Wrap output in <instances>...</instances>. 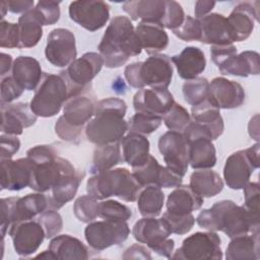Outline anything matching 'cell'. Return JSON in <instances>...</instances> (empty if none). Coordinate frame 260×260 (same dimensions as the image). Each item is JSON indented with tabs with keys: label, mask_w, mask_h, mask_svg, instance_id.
<instances>
[{
	"label": "cell",
	"mask_w": 260,
	"mask_h": 260,
	"mask_svg": "<svg viewBox=\"0 0 260 260\" xmlns=\"http://www.w3.org/2000/svg\"><path fill=\"white\" fill-rule=\"evenodd\" d=\"M164 167L160 166L157 159L149 155L148 159L140 167L132 168V175L138 182L141 187H145L148 185L159 186L161 174Z\"/></svg>",
	"instance_id": "60d3db41"
},
{
	"label": "cell",
	"mask_w": 260,
	"mask_h": 260,
	"mask_svg": "<svg viewBox=\"0 0 260 260\" xmlns=\"http://www.w3.org/2000/svg\"><path fill=\"white\" fill-rule=\"evenodd\" d=\"M90 89L69 98L63 106V117L73 127L83 129V126L93 117L96 102L89 93Z\"/></svg>",
	"instance_id": "7402d4cb"
},
{
	"label": "cell",
	"mask_w": 260,
	"mask_h": 260,
	"mask_svg": "<svg viewBox=\"0 0 260 260\" xmlns=\"http://www.w3.org/2000/svg\"><path fill=\"white\" fill-rule=\"evenodd\" d=\"M1 132L8 135H21L25 128L32 126L38 116L27 103L1 104Z\"/></svg>",
	"instance_id": "d6986e66"
},
{
	"label": "cell",
	"mask_w": 260,
	"mask_h": 260,
	"mask_svg": "<svg viewBox=\"0 0 260 260\" xmlns=\"http://www.w3.org/2000/svg\"><path fill=\"white\" fill-rule=\"evenodd\" d=\"M8 11L12 13H24L32 9L35 2L34 0H8L6 1Z\"/></svg>",
	"instance_id": "6125c7cd"
},
{
	"label": "cell",
	"mask_w": 260,
	"mask_h": 260,
	"mask_svg": "<svg viewBox=\"0 0 260 260\" xmlns=\"http://www.w3.org/2000/svg\"><path fill=\"white\" fill-rule=\"evenodd\" d=\"M12 65H13L12 57L9 54H6V53L2 52L0 54V67H1L0 75H1V78L5 77V75L8 74V72L12 69Z\"/></svg>",
	"instance_id": "e7e4bbea"
},
{
	"label": "cell",
	"mask_w": 260,
	"mask_h": 260,
	"mask_svg": "<svg viewBox=\"0 0 260 260\" xmlns=\"http://www.w3.org/2000/svg\"><path fill=\"white\" fill-rule=\"evenodd\" d=\"M259 166V143L232 153L226 158L223 168L225 184L233 190L243 189Z\"/></svg>",
	"instance_id": "9c48e42d"
},
{
	"label": "cell",
	"mask_w": 260,
	"mask_h": 260,
	"mask_svg": "<svg viewBox=\"0 0 260 260\" xmlns=\"http://www.w3.org/2000/svg\"><path fill=\"white\" fill-rule=\"evenodd\" d=\"M76 171L77 170L68 159L61 156L34 162L31 180L28 187L36 192H48L64 175Z\"/></svg>",
	"instance_id": "7c38bea8"
},
{
	"label": "cell",
	"mask_w": 260,
	"mask_h": 260,
	"mask_svg": "<svg viewBox=\"0 0 260 260\" xmlns=\"http://www.w3.org/2000/svg\"><path fill=\"white\" fill-rule=\"evenodd\" d=\"M98 199L88 194L78 197L73 204L75 217L85 223L93 221L98 217Z\"/></svg>",
	"instance_id": "f6af8a7d"
},
{
	"label": "cell",
	"mask_w": 260,
	"mask_h": 260,
	"mask_svg": "<svg viewBox=\"0 0 260 260\" xmlns=\"http://www.w3.org/2000/svg\"><path fill=\"white\" fill-rule=\"evenodd\" d=\"M157 145L167 167L184 177L189 167V144L183 133L170 130L159 137Z\"/></svg>",
	"instance_id": "4fadbf2b"
},
{
	"label": "cell",
	"mask_w": 260,
	"mask_h": 260,
	"mask_svg": "<svg viewBox=\"0 0 260 260\" xmlns=\"http://www.w3.org/2000/svg\"><path fill=\"white\" fill-rule=\"evenodd\" d=\"M162 118L146 113L136 112L128 121V131L132 133H138L141 135H148L156 131L161 125Z\"/></svg>",
	"instance_id": "b9f144b4"
},
{
	"label": "cell",
	"mask_w": 260,
	"mask_h": 260,
	"mask_svg": "<svg viewBox=\"0 0 260 260\" xmlns=\"http://www.w3.org/2000/svg\"><path fill=\"white\" fill-rule=\"evenodd\" d=\"M0 158L3 159H11V157L19 150L20 141L14 135H8L2 133L0 137Z\"/></svg>",
	"instance_id": "680465c9"
},
{
	"label": "cell",
	"mask_w": 260,
	"mask_h": 260,
	"mask_svg": "<svg viewBox=\"0 0 260 260\" xmlns=\"http://www.w3.org/2000/svg\"><path fill=\"white\" fill-rule=\"evenodd\" d=\"M132 235L137 242L146 244L148 248H151L168 239L172 232L169 223L162 216L160 218L143 217L135 222Z\"/></svg>",
	"instance_id": "cb8c5ba5"
},
{
	"label": "cell",
	"mask_w": 260,
	"mask_h": 260,
	"mask_svg": "<svg viewBox=\"0 0 260 260\" xmlns=\"http://www.w3.org/2000/svg\"><path fill=\"white\" fill-rule=\"evenodd\" d=\"M185 13L181 6L176 1H166V12L161 22V25L168 29L178 28L184 21Z\"/></svg>",
	"instance_id": "816d5d0a"
},
{
	"label": "cell",
	"mask_w": 260,
	"mask_h": 260,
	"mask_svg": "<svg viewBox=\"0 0 260 260\" xmlns=\"http://www.w3.org/2000/svg\"><path fill=\"white\" fill-rule=\"evenodd\" d=\"M44 25L55 24L60 18V2L51 0L39 1L35 7Z\"/></svg>",
	"instance_id": "f907efd6"
},
{
	"label": "cell",
	"mask_w": 260,
	"mask_h": 260,
	"mask_svg": "<svg viewBox=\"0 0 260 260\" xmlns=\"http://www.w3.org/2000/svg\"><path fill=\"white\" fill-rule=\"evenodd\" d=\"M245 203L244 207L255 217L259 218V184L258 182H249L244 188Z\"/></svg>",
	"instance_id": "db71d44e"
},
{
	"label": "cell",
	"mask_w": 260,
	"mask_h": 260,
	"mask_svg": "<svg viewBox=\"0 0 260 260\" xmlns=\"http://www.w3.org/2000/svg\"><path fill=\"white\" fill-rule=\"evenodd\" d=\"M103 66L104 59L100 53L87 52L61 71L60 75L67 84L69 98L90 89L91 80L99 74Z\"/></svg>",
	"instance_id": "ba28073f"
},
{
	"label": "cell",
	"mask_w": 260,
	"mask_h": 260,
	"mask_svg": "<svg viewBox=\"0 0 260 260\" xmlns=\"http://www.w3.org/2000/svg\"><path fill=\"white\" fill-rule=\"evenodd\" d=\"M0 47L8 49L19 48V28L17 23L1 20Z\"/></svg>",
	"instance_id": "f5cc1de1"
},
{
	"label": "cell",
	"mask_w": 260,
	"mask_h": 260,
	"mask_svg": "<svg viewBox=\"0 0 260 260\" xmlns=\"http://www.w3.org/2000/svg\"><path fill=\"white\" fill-rule=\"evenodd\" d=\"M218 69L224 75L241 77L258 75L260 72L259 54L255 51H244L235 55Z\"/></svg>",
	"instance_id": "836d02e7"
},
{
	"label": "cell",
	"mask_w": 260,
	"mask_h": 260,
	"mask_svg": "<svg viewBox=\"0 0 260 260\" xmlns=\"http://www.w3.org/2000/svg\"><path fill=\"white\" fill-rule=\"evenodd\" d=\"M162 217L169 223L172 234L176 235H185L189 233L195 223V217L193 216L192 213L178 215L166 211L162 214Z\"/></svg>",
	"instance_id": "681fc988"
},
{
	"label": "cell",
	"mask_w": 260,
	"mask_h": 260,
	"mask_svg": "<svg viewBox=\"0 0 260 260\" xmlns=\"http://www.w3.org/2000/svg\"><path fill=\"white\" fill-rule=\"evenodd\" d=\"M171 61L177 68L178 75L185 80L198 77L206 68V59L203 51L198 47L189 46L171 57Z\"/></svg>",
	"instance_id": "d4e9b609"
},
{
	"label": "cell",
	"mask_w": 260,
	"mask_h": 260,
	"mask_svg": "<svg viewBox=\"0 0 260 260\" xmlns=\"http://www.w3.org/2000/svg\"><path fill=\"white\" fill-rule=\"evenodd\" d=\"M129 235V225L122 220L91 221L84 229V238L87 244L96 251L120 245L128 239Z\"/></svg>",
	"instance_id": "8fae6325"
},
{
	"label": "cell",
	"mask_w": 260,
	"mask_h": 260,
	"mask_svg": "<svg viewBox=\"0 0 260 260\" xmlns=\"http://www.w3.org/2000/svg\"><path fill=\"white\" fill-rule=\"evenodd\" d=\"M124 77L133 88H168L173 78L171 58L158 53L149 56L145 61L133 62L125 67Z\"/></svg>",
	"instance_id": "5b68a950"
},
{
	"label": "cell",
	"mask_w": 260,
	"mask_h": 260,
	"mask_svg": "<svg viewBox=\"0 0 260 260\" xmlns=\"http://www.w3.org/2000/svg\"><path fill=\"white\" fill-rule=\"evenodd\" d=\"M69 17L89 31L103 28L110 18V6L105 1H73L68 8Z\"/></svg>",
	"instance_id": "9a60e30c"
},
{
	"label": "cell",
	"mask_w": 260,
	"mask_h": 260,
	"mask_svg": "<svg viewBox=\"0 0 260 260\" xmlns=\"http://www.w3.org/2000/svg\"><path fill=\"white\" fill-rule=\"evenodd\" d=\"M191 117L193 121L203 124L210 130L213 140L223 133L224 124L220 110L209 103L207 99L196 106H192Z\"/></svg>",
	"instance_id": "74e56055"
},
{
	"label": "cell",
	"mask_w": 260,
	"mask_h": 260,
	"mask_svg": "<svg viewBox=\"0 0 260 260\" xmlns=\"http://www.w3.org/2000/svg\"><path fill=\"white\" fill-rule=\"evenodd\" d=\"M68 87L59 74L44 73L29 106L38 117L49 118L57 115L68 100Z\"/></svg>",
	"instance_id": "8992f818"
},
{
	"label": "cell",
	"mask_w": 260,
	"mask_h": 260,
	"mask_svg": "<svg viewBox=\"0 0 260 260\" xmlns=\"http://www.w3.org/2000/svg\"><path fill=\"white\" fill-rule=\"evenodd\" d=\"M231 26L234 42L247 40L259 21V2H240L226 17Z\"/></svg>",
	"instance_id": "ffe728a7"
},
{
	"label": "cell",
	"mask_w": 260,
	"mask_h": 260,
	"mask_svg": "<svg viewBox=\"0 0 260 260\" xmlns=\"http://www.w3.org/2000/svg\"><path fill=\"white\" fill-rule=\"evenodd\" d=\"M23 92V89L16 83L11 75L1 79V104H10Z\"/></svg>",
	"instance_id": "9f6ffc18"
},
{
	"label": "cell",
	"mask_w": 260,
	"mask_h": 260,
	"mask_svg": "<svg viewBox=\"0 0 260 260\" xmlns=\"http://www.w3.org/2000/svg\"><path fill=\"white\" fill-rule=\"evenodd\" d=\"M37 220L42 224L46 234V239L56 237L63 228L62 217L57 210L54 209L45 210L38 216Z\"/></svg>",
	"instance_id": "c3c4849f"
},
{
	"label": "cell",
	"mask_w": 260,
	"mask_h": 260,
	"mask_svg": "<svg viewBox=\"0 0 260 260\" xmlns=\"http://www.w3.org/2000/svg\"><path fill=\"white\" fill-rule=\"evenodd\" d=\"M136 200L138 211L143 217H155L162 209L165 194L161 188L148 185L141 188Z\"/></svg>",
	"instance_id": "ab89813d"
},
{
	"label": "cell",
	"mask_w": 260,
	"mask_h": 260,
	"mask_svg": "<svg viewBox=\"0 0 260 260\" xmlns=\"http://www.w3.org/2000/svg\"><path fill=\"white\" fill-rule=\"evenodd\" d=\"M190 114L180 104L174 103L171 109L162 116V121L171 131L181 132L190 123Z\"/></svg>",
	"instance_id": "bcb514c9"
},
{
	"label": "cell",
	"mask_w": 260,
	"mask_h": 260,
	"mask_svg": "<svg viewBox=\"0 0 260 260\" xmlns=\"http://www.w3.org/2000/svg\"><path fill=\"white\" fill-rule=\"evenodd\" d=\"M189 186L201 197L210 198L222 191L223 181L215 171L202 169L191 174Z\"/></svg>",
	"instance_id": "8d00e7d4"
},
{
	"label": "cell",
	"mask_w": 260,
	"mask_h": 260,
	"mask_svg": "<svg viewBox=\"0 0 260 260\" xmlns=\"http://www.w3.org/2000/svg\"><path fill=\"white\" fill-rule=\"evenodd\" d=\"M123 10L132 20L162 22L166 12L165 0H134L126 1L122 6Z\"/></svg>",
	"instance_id": "f546056e"
},
{
	"label": "cell",
	"mask_w": 260,
	"mask_h": 260,
	"mask_svg": "<svg viewBox=\"0 0 260 260\" xmlns=\"http://www.w3.org/2000/svg\"><path fill=\"white\" fill-rule=\"evenodd\" d=\"M77 56L75 37L67 28H54L47 38L45 57L56 67H67Z\"/></svg>",
	"instance_id": "5bb4252c"
},
{
	"label": "cell",
	"mask_w": 260,
	"mask_h": 260,
	"mask_svg": "<svg viewBox=\"0 0 260 260\" xmlns=\"http://www.w3.org/2000/svg\"><path fill=\"white\" fill-rule=\"evenodd\" d=\"M49 250L56 259H88L87 247L77 238L70 235H59L52 238Z\"/></svg>",
	"instance_id": "d6a6232c"
},
{
	"label": "cell",
	"mask_w": 260,
	"mask_h": 260,
	"mask_svg": "<svg viewBox=\"0 0 260 260\" xmlns=\"http://www.w3.org/2000/svg\"><path fill=\"white\" fill-rule=\"evenodd\" d=\"M189 165L194 170L211 169L216 164V150L212 140L199 137L188 141Z\"/></svg>",
	"instance_id": "e575fe53"
},
{
	"label": "cell",
	"mask_w": 260,
	"mask_h": 260,
	"mask_svg": "<svg viewBox=\"0 0 260 260\" xmlns=\"http://www.w3.org/2000/svg\"><path fill=\"white\" fill-rule=\"evenodd\" d=\"M123 161L121 154L120 142L96 145L93 150L92 161L89 167V172L92 175L112 170L115 166Z\"/></svg>",
	"instance_id": "f35d334b"
},
{
	"label": "cell",
	"mask_w": 260,
	"mask_h": 260,
	"mask_svg": "<svg viewBox=\"0 0 260 260\" xmlns=\"http://www.w3.org/2000/svg\"><path fill=\"white\" fill-rule=\"evenodd\" d=\"M55 132L64 141L71 142V143H78L82 133V129L71 126L65 121L64 117L61 116L56 121Z\"/></svg>",
	"instance_id": "11a10c76"
},
{
	"label": "cell",
	"mask_w": 260,
	"mask_h": 260,
	"mask_svg": "<svg viewBox=\"0 0 260 260\" xmlns=\"http://www.w3.org/2000/svg\"><path fill=\"white\" fill-rule=\"evenodd\" d=\"M127 105L119 98H108L96 102L93 117L85 126L87 140L95 145L120 142L128 131L124 117Z\"/></svg>",
	"instance_id": "3957f363"
},
{
	"label": "cell",
	"mask_w": 260,
	"mask_h": 260,
	"mask_svg": "<svg viewBox=\"0 0 260 260\" xmlns=\"http://www.w3.org/2000/svg\"><path fill=\"white\" fill-rule=\"evenodd\" d=\"M209 82L204 77H196L186 80L183 84L182 91L184 100L191 106H196L207 99Z\"/></svg>",
	"instance_id": "ee69618b"
},
{
	"label": "cell",
	"mask_w": 260,
	"mask_h": 260,
	"mask_svg": "<svg viewBox=\"0 0 260 260\" xmlns=\"http://www.w3.org/2000/svg\"><path fill=\"white\" fill-rule=\"evenodd\" d=\"M19 48H32L43 37V21L35 8L24 12L18 18Z\"/></svg>",
	"instance_id": "d590c367"
},
{
	"label": "cell",
	"mask_w": 260,
	"mask_h": 260,
	"mask_svg": "<svg viewBox=\"0 0 260 260\" xmlns=\"http://www.w3.org/2000/svg\"><path fill=\"white\" fill-rule=\"evenodd\" d=\"M48 197L44 193H31L23 197L1 199V237L4 240L12 224L34 219L47 210Z\"/></svg>",
	"instance_id": "52a82bcc"
},
{
	"label": "cell",
	"mask_w": 260,
	"mask_h": 260,
	"mask_svg": "<svg viewBox=\"0 0 260 260\" xmlns=\"http://www.w3.org/2000/svg\"><path fill=\"white\" fill-rule=\"evenodd\" d=\"M135 34L141 48L149 55L158 54L169 45L168 34L160 23L140 21L135 27Z\"/></svg>",
	"instance_id": "4316f807"
},
{
	"label": "cell",
	"mask_w": 260,
	"mask_h": 260,
	"mask_svg": "<svg viewBox=\"0 0 260 260\" xmlns=\"http://www.w3.org/2000/svg\"><path fill=\"white\" fill-rule=\"evenodd\" d=\"M8 11V7H7V3L6 1H2L1 2V20H4V17H5V14L6 12Z\"/></svg>",
	"instance_id": "003e7915"
},
{
	"label": "cell",
	"mask_w": 260,
	"mask_h": 260,
	"mask_svg": "<svg viewBox=\"0 0 260 260\" xmlns=\"http://www.w3.org/2000/svg\"><path fill=\"white\" fill-rule=\"evenodd\" d=\"M216 2L214 1H208V0H199L195 2L194 6V14L195 18L200 19L204 17L205 15L209 14L210 11L214 8Z\"/></svg>",
	"instance_id": "be15d7a7"
},
{
	"label": "cell",
	"mask_w": 260,
	"mask_h": 260,
	"mask_svg": "<svg viewBox=\"0 0 260 260\" xmlns=\"http://www.w3.org/2000/svg\"><path fill=\"white\" fill-rule=\"evenodd\" d=\"M173 34L184 42H199L201 39L200 21L190 15H185L183 23L178 28L174 29Z\"/></svg>",
	"instance_id": "7dc6e473"
},
{
	"label": "cell",
	"mask_w": 260,
	"mask_h": 260,
	"mask_svg": "<svg viewBox=\"0 0 260 260\" xmlns=\"http://www.w3.org/2000/svg\"><path fill=\"white\" fill-rule=\"evenodd\" d=\"M175 103L173 94L168 88H141L133 96L135 112L162 116Z\"/></svg>",
	"instance_id": "44dd1931"
},
{
	"label": "cell",
	"mask_w": 260,
	"mask_h": 260,
	"mask_svg": "<svg viewBox=\"0 0 260 260\" xmlns=\"http://www.w3.org/2000/svg\"><path fill=\"white\" fill-rule=\"evenodd\" d=\"M36 258H43V259H53L56 260L55 256L53 255V253L48 249L47 251H43L42 253H40L39 255L36 256Z\"/></svg>",
	"instance_id": "03108f58"
},
{
	"label": "cell",
	"mask_w": 260,
	"mask_h": 260,
	"mask_svg": "<svg viewBox=\"0 0 260 260\" xmlns=\"http://www.w3.org/2000/svg\"><path fill=\"white\" fill-rule=\"evenodd\" d=\"M207 101L214 107L220 109H236L245 102V90L243 86L224 77H215L209 82Z\"/></svg>",
	"instance_id": "e0dca14e"
},
{
	"label": "cell",
	"mask_w": 260,
	"mask_h": 260,
	"mask_svg": "<svg viewBox=\"0 0 260 260\" xmlns=\"http://www.w3.org/2000/svg\"><path fill=\"white\" fill-rule=\"evenodd\" d=\"M259 257V231L232 238L225 251L226 260H258Z\"/></svg>",
	"instance_id": "4dcf8cb0"
},
{
	"label": "cell",
	"mask_w": 260,
	"mask_h": 260,
	"mask_svg": "<svg viewBox=\"0 0 260 260\" xmlns=\"http://www.w3.org/2000/svg\"><path fill=\"white\" fill-rule=\"evenodd\" d=\"M203 197L195 193L190 186L180 185L172 191L167 199V211L173 214L185 215L201 208Z\"/></svg>",
	"instance_id": "f1b7e54d"
},
{
	"label": "cell",
	"mask_w": 260,
	"mask_h": 260,
	"mask_svg": "<svg viewBox=\"0 0 260 260\" xmlns=\"http://www.w3.org/2000/svg\"><path fill=\"white\" fill-rule=\"evenodd\" d=\"M98 216L107 220L127 221L132 217V210L117 200H102L98 204Z\"/></svg>",
	"instance_id": "7bdbcfd3"
},
{
	"label": "cell",
	"mask_w": 260,
	"mask_h": 260,
	"mask_svg": "<svg viewBox=\"0 0 260 260\" xmlns=\"http://www.w3.org/2000/svg\"><path fill=\"white\" fill-rule=\"evenodd\" d=\"M221 240L214 232H197L187 237L171 259L220 260L222 259Z\"/></svg>",
	"instance_id": "30bf717a"
},
{
	"label": "cell",
	"mask_w": 260,
	"mask_h": 260,
	"mask_svg": "<svg viewBox=\"0 0 260 260\" xmlns=\"http://www.w3.org/2000/svg\"><path fill=\"white\" fill-rule=\"evenodd\" d=\"M197 224L211 232H222L229 238L259 231V218L253 216L244 205L232 200H220L203 209L195 218Z\"/></svg>",
	"instance_id": "6da1fadb"
},
{
	"label": "cell",
	"mask_w": 260,
	"mask_h": 260,
	"mask_svg": "<svg viewBox=\"0 0 260 260\" xmlns=\"http://www.w3.org/2000/svg\"><path fill=\"white\" fill-rule=\"evenodd\" d=\"M132 173L126 168L112 169L92 175L86 182V192L98 200L116 196L126 202H134L141 190Z\"/></svg>",
	"instance_id": "277c9868"
},
{
	"label": "cell",
	"mask_w": 260,
	"mask_h": 260,
	"mask_svg": "<svg viewBox=\"0 0 260 260\" xmlns=\"http://www.w3.org/2000/svg\"><path fill=\"white\" fill-rule=\"evenodd\" d=\"M174 248H175V241L173 239H166L162 242L152 246L151 248H149L151 251H153L154 253H156L159 256L166 257L171 259L172 254L174 252Z\"/></svg>",
	"instance_id": "94428289"
},
{
	"label": "cell",
	"mask_w": 260,
	"mask_h": 260,
	"mask_svg": "<svg viewBox=\"0 0 260 260\" xmlns=\"http://www.w3.org/2000/svg\"><path fill=\"white\" fill-rule=\"evenodd\" d=\"M235 55H237V48L233 44L210 47L211 60L217 68L223 66Z\"/></svg>",
	"instance_id": "6f0895ef"
},
{
	"label": "cell",
	"mask_w": 260,
	"mask_h": 260,
	"mask_svg": "<svg viewBox=\"0 0 260 260\" xmlns=\"http://www.w3.org/2000/svg\"><path fill=\"white\" fill-rule=\"evenodd\" d=\"M43 72L40 62L29 56H18L13 61L11 76L23 90H36Z\"/></svg>",
	"instance_id": "484cf974"
},
{
	"label": "cell",
	"mask_w": 260,
	"mask_h": 260,
	"mask_svg": "<svg viewBox=\"0 0 260 260\" xmlns=\"http://www.w3.org/2000/svg\"><path fill=\"white\" fill-rule=\"evenodd\" d=\"M32 169L34 161L27 156L1 160V190L19 191L28 187Z\"/></svg>",
	"instance_id": "ac0fdd59"
},
{
	"label": "cell",
	"mask_w": 260,
	"mask_h": 260,
	"mask_svg": "<svg viewBox=\"0 0 260 260\" xmlns=\"http://www.w3.org/2000/svg\"><path fill=\"white\" fill-rule=\"evenodd\" d=\"M99 52L108 68H119L129 58L138 56L142 48L129 17L117 15L111 19L99 44Z\"/></svg>",
	"instance_id": "7a4b0ae2"
},
{
	"label": "cell",
	"mask_w": 260,
	"mask_h": 260,
	"mask_svg": "<svg viewBox=\"0 0 260 260\" xmlns=\"http://www.w3.org/2000/svg\"><path fill=\"white\" fill-rule=\"evenodd\" d=\"M83 174L76 171L74 173L64 175L61 180L50 190L48 197V209L59 210L67 202L71 201L78 190L82 181Z\"/></svg>",
	"instance_id": "83f0119b"
},
{
	"label": "cell",
	"mask_w": 260,
	"mask_h": 260,
	"mask_svg": "<svg viewBox=\"0 0 260 260\" xmlns=\"http://www.w3.org/2000/svg\"><path fill=\"white\" fill-rule=\"evenodd\" d=\"M201 39L199 42L211 46H223L234 43V37L228 19L219 13H209L199 19Z\"/></svg>",
	"instance_id": "603a6c76"
},
{
	"label": "cell",
	"mask_w": 260,
	"mask_h": 260,
	"mask_svg": "<svg viewBox=\"0 0 260 260\" xmlns=\"http://www.w3.org/2000/svg\"><path fill=\"white\" fill-rule=\"evenodd\" d=\"M123 161L137 168L142 166L149 157V141L145 135L129 132L120 141Z\"/></svg>",
	"instance_id": "1f68e13d"
},
{
	"label": "cell",
	"mask_w": 260,
	"mask_h": 260,
	"mask_svg": "<svg viewBox=\"0 0 260 260\" xmlns=\"http://www.w3.org/2000/svg\"><path fill=\"white\" fill-rule=\"evenodd\" d=\"M14 251L21 257H27L38 251L46 239L42 224L36 219L12 224L8 230Z\"/></svg>",
	"instance_id": "2e32d148"
},
{
	"label": "cell",
	"mask_w": 260,
	"mask_h": 260,
	"mask_svg": "<svg viewBox=\"0 0 260 260\" xmlns=\"http://www.w3.org/2000/svg\"><path fill=\"white\" fill-rule=\"evenodd\" d=\"M123 259H151L150 252L144 246L134 244L129 247L122 256Z\"/></svg>",
	"instance_id": "91938a15"
}]
</instances>
